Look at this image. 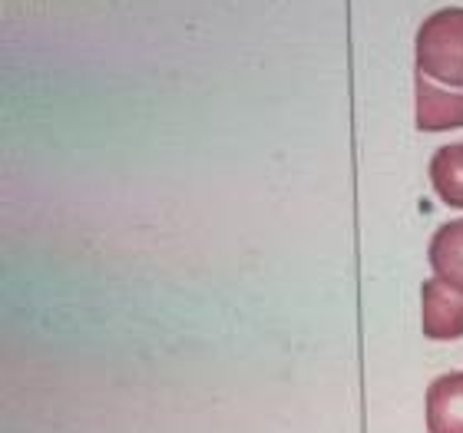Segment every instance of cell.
Wrapping results in <instances>:
<instances>
[{
	"label": "cell",
	"instance_id": "cell-1",
	"mask_svg": "<svg viewBox=\"0 0 463 433\" xmlns=\"http://www.w3.org/2000/svg\"><path fill=\"white\" fill-rule=\"evenodd\" d=\"M417 73L463 87V7L430 14L417 30Z\"/></svg>",
	"mask_w": 463,
	"mask_h": 433
},
{
	"label": "cell",
	"instance_id": "cell-2",
	"mask_svg": "<svg viewBox=\"0 0 463 433\" xmlns=\"http://www.w3.org/2000/svg\"><path fill=\"white\" fill-rule=\"evenodd\" d=\"M424 298V334L434 341H457L463 337V291L450 288L440 278L420 285Z\"/></svg>",
	"mask_w": 463,
	"mask_h": 433
},
{
	"label": "cell",
	"instance_id": "cell-3",
	"mask_svg": "<svg viewBox=\"0 0 463 433\" xmlns=\"http://www.w3.org/2000/svg\"><path fill=\"white\" fill-rule=\"evenodd\" d=\"M417 129L437 133L463 126V89L434 87L424 73H417Z\"/></svg>",
	"mask_w": 463,
	"mask_h": 433
},
{
	"label": "cell",
	"instance_id": "cell-4",
	"mask_svg": "<svg viewBox=\"0 0 463 433\" xmlns=\"http://www.w3.org/2000/svg\"><path fill=\"white\" fill-rule=\"evenodd\" d=\"M427 430L463 433V371L437 377L427 387Z\"/></svg>",
	"mask_w": 463,
	"mask_h": 433
},
{
	"label": "cell",
	"instance_id": "cell-5",
	"mask_svg": "<svg viewBox=\"0 0 463 433\" xmlns=\"http://www.w3.org/2000/svg\"><path fill=\"white\" fill-rule=\"evenodd\" d=\"M430 265H434L437 278L463 291V219L444 221L430 239Z\"/></svg>",
	"mask_w": 463,
	"mask_h": 433
},
{
	"label": "cell",
	"instance_id": "cell-6",
	"mask_svg": "<svg viewBox=\"0 0 463 433\" xmlns=\"http://www.w3.org/2000/svg\"><path fill=\"white\" fill-rule=\"evenodd\" d=\"M430 183L447 205L463 209V143L440 146L430 159Z\"/></svg>",
	"mask_w": 463,
	"mask_h": 433
}]
</instances>
